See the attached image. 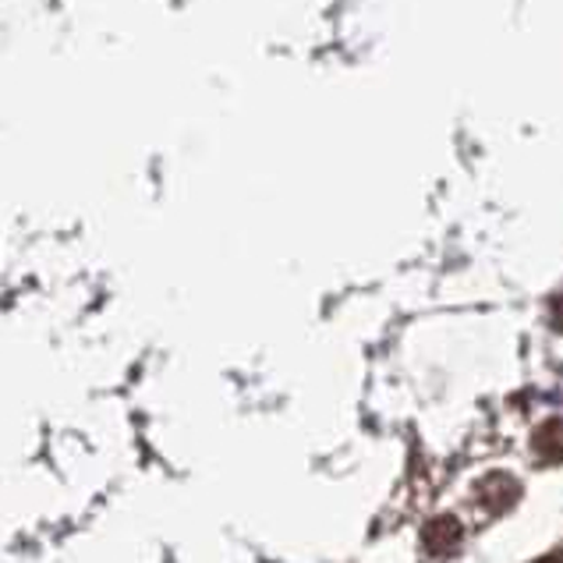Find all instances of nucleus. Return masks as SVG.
Here are the masks:
<instances>
[{"label": "nucleus", "mask_w": 563, "mask_h": 563, "mask_svg": "<svg viewBox=\"0 0 563 563\" xmlns=\"http://www.w3.org/2000/svg\"><path fill=\"white\" fill-rule=\"evenodd\" d=\"M475 500L486 507V514H507L514 504L521 500V482L507 475V472H493L478 482V493Z\"/></svg>", "instance_id": "nucleus-1"}, {"label": "nucleus", "mask_w": 563, "mask_h": 563, "mask_svg": "<svg viewBox=\"0 0 563 563\" xmlns=\"http://www.w3.org/2000/svg\"><path fill=\"white\" fill-rule=\"evenodd\" d=\"M422 545H426V553L437 556V560L457 553V545H461V521L454 518V514H440V518H432L422 528Z\"/></svg>", "instance_id": "nucleus-2"}, {"label": "nucleus", "mask_w": 563, "mask_h": 563, "mask_svg": "<svg viewBox=\"0 0 563 563\" xmlns=\"http://www.w3.org/2000/svg\"><path fill=\"white\" fill-rule=\"evenodd\" d=\"M532 446H536V454H539L542 464H563V418L539 426Z\"/></svg>", "instance_id": "nucleus-3"}, {"label": "nucleus", "mask_w": 563, "mask_h": 563, "mask_svg": "<svg viewBox=\"0 0 563 563\" xmlns=\"http://www.w3.org/2000/svg\"><path fill=\"white\" fill-rule=\"evenodd\" d=\"M532 563H563L560 553H550V556H542V560H532Z\"/></svg>", "instance_id": "nucleus-4"}]
</instances>
